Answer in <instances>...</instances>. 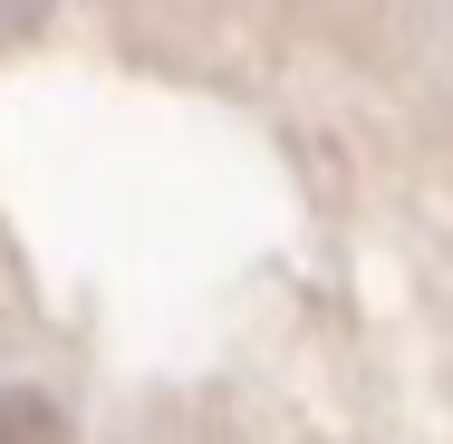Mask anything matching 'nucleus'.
I'll return each instance as SVG.
<instances>
[{"label":"nucleus","mask_w":453,"mask_h":444,"mask_svg":"<svg viewBox=\"0 0 453 444\" xmlns=\"http://www.w3.org/2000/svg\"><path fill=\"white\" fill-rule=\"evenodd\" d=\"M0 444H68V425H58V406L49 396H0Z\"/></svg>","instance_id":"1"}]
</instances>
